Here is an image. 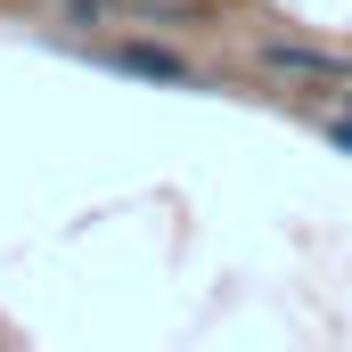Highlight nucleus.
<instances>
[{"label": "nucleus", "instance_id": "nucleus-2", "mask_svg": "<svg viewBox=\"0 0 352 352\" xmlns=\"http://www.w3.org/2000/svg\"><path fill=\"white\" fill-rule=\"evenodd\" d=\"M263 66H278V74H303V82H352V58H336V50H311V41H263Z\"/></svg>", "mask_w": 352, "mask_h": 352}, {"label": "nucleus", "instance_id": "nucleus-4", "mask_svg": "<svg viewBox=\"0 0 352 352\" xmlns=\"http://www.w3.org/2000/svg\"><path fill=\"white\" fill-rule=\"evenodd\" d=\"M66 8H74L82 25H98V16H107V0H66Z\"/></svg>", "mask_w": 352, "mask_h": 352}, {"label": "nucleus", "instance_id": "nucleus-1", "mask_svg": "<svg viewBox=\"0 0 352 352\" xmlns=\"http://www.w3.org/2000/svg\"><path fill=\"white\" fill-rule=\"evenodd\" d=\"M115 74H131V82H173V90H188L197 82V66L180 58V50H164V41H115V50H98Z\"/></svg>", "mask_w": 352, "mask_h": 352}, {"label": "nucleus", "instance_id": "nucleus-3", "mask_svg": "<svg viewBox=\"0 0 352 352\" xmlns=\"http://www.w3.org/2000/svg\"><path fill=\"white\" fill-rule=\"evenodd\" d=\"M328 148H344V156H352V107H344V115H328Z\"/></svg>", "mask_w": 352, "mask_h": 352}]
</instances>
